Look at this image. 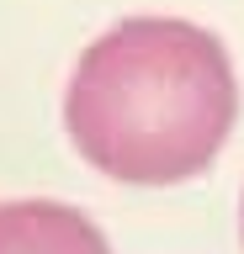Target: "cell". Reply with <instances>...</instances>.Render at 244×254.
I'll return each mask as SVG.
<instances>
[{"label": "cell", "mask_w": 244, "mask_h": 254, "mask_svg": "<svg viewBox=\"0 0 244 254\" xmlns=\"http://www.w3.org/2000/svg\"><path fill=\"white\" fill-rule=\"evenodd\" d=\"M0 254H112V244L64 201H0Z\"/></svg>", "instance_id": "cell-2"}, {"label": "cell", "mask_w": 244, "mask_h": 254, "mask_svg": "<svg viewBox=\"0 0 244 254\" xmlns=\"http://www.w3.org/2000/svg\"><path fill=\"white\" fill-rule=\"evenodd\" d=\"M239 117L228 48L180 16H133L90 43L64 95L69 138L101 175L170 186L202 175Z\"/></svg>", "instance_id": "cell-1"}]
</instances>
